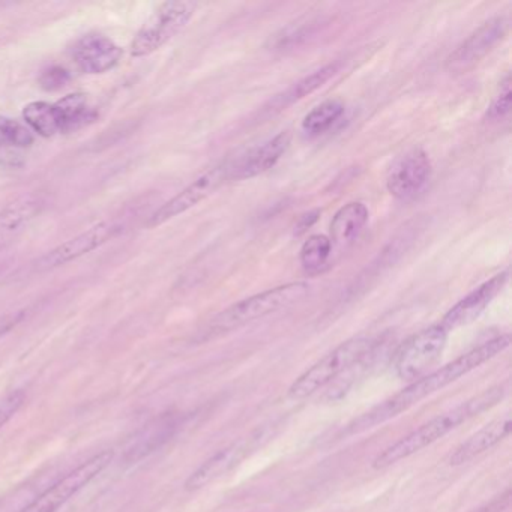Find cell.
Masks as SVG:
<instances>
[{
    "instance_id": "cell-1",
    "label": "cell",
    "mask_w": 512,
    "mask_h": 512,
    "mask_svg": "<svg viewBox=\"0 0 512 512\" xmlns=\"http://www.w3.org/2000/svg\"><path fill=\"white\" fill-rule=\"evenodd\" d=\"M511 346V335H499L493 340L485 341L481 346L475 347L470 352L464 353L455 361L449 362L445 367L439 368L434 373L427 374L419 380L410 383L407 388L398 394L392 395L388 400L380 403L379 406L365 412L364 415L350 422L346 427V436L364 433L377 425L385 424L389 419L395 418L400 413L406 412L410 407L418 404L424 398L430 397L434 392L440 391L445 386L451 385L460 377L466 376L470 371L478 368L479 365L493 359L494 356L502 353Z\"/></svg>"
},
{
    "instance_id": "cell-2",
    "label": "cell",
    "mask_w": 512,
    "mask_h": 512,
    "mask_svg": "<svg viewBox=\"0 0 512 512\" xmlns=\"http://www.w3.org/2000/svg\"><path fill=\"white\" fill-rule=\"evenodd\" d=\"M503 394H505V391H503L502 386L487 389V391L464 401L460 406L454 407L449 412L442 413L431 421L425 422L424 425L416 428L415 431L407 434L403 439L395 442L394 445L388 446L382 454L377 455L373 460L374 469H385V467L392 466V464L422 451L431 443L437 442L446 434L451 433L467 419L473 418V416L479 415V413L485 412L494 404L499 403Z\"/></svg>"
},
{
    "instance_id": "cell-3",
    "label": "cell",
    "mask_w": 512,
    "mask_h": 512,
    "mask_svg": "<svg viewBox=\"0 0 512 512\" xmlns=\"http://www.w3.org/2000/svg\"><path fill=\"white\" fill-rule=\"evenodd\" d=\"M308 293H310V284L305 281H295V283L283 284L266 292L257 293L217 314L209 323L208 331L212 334L232 331L269 314L286 310L307 298Z\"/></svg>"
},
{
    "instance_id": "cell-4",
    "label": "cell",
    "mask_w": 512,
    "mask_h": 512,
    "mask_svg": "<svg viewBox=\"0 0 512 512\" xmlns=\"http://www.w3.org/2000/svg\"><path fill=\"white\" fill-rule=\"evenodd\" d=\"M376 347L377 341L370 337H355L347 340L301 374L290 386L287 397L292 400L311 397L350 368L361 364L376 350Z\"/></svg>"
},
{
    "instance_id": "cell-5",
    "label": "cell",
    "mask_w": 512,
    "mask_h": 512,
    "mask_svg": "<svg viewBox=\"0 0 512 512\" xmlns=\"http://www.w3.org/2000/svg\"><path fill=\"white\" fill-rule=\"evenodd\" d=\"M197 4L194 2H166L146 20L131 44L134 58H145L166 46L193 19Z\"/></svg>"
},
{
    "instance_id": "cell-6",
    "label": "cell",
    "mask_w": 512,
    "mask_h": 512,
    "mask_svg": "<svg viewBox=\"0 0 512 512\" xmlns=\"http://www.w3.org/2000/svg\"><path fill=\"white\" fill-rule=\"evenodd\" d=\"M448 341V331L442 325H433L412 335L395 356V373L400 379L415 382L421 379L442 356Z\"/></svg>"
},
{
    "instance_id": "cell-7",
    "label": "cell",
    "mask_w": 512,
    "mask_h": 512,
    "mask_svg": "<svg viewBox=\"0 0 512 512\" xmlns=\"http://www.w3.org/2000/svg\"><path fill=\"white\" fill-rule=\"evenodd\" d=\"M113 457H115V452L112 451L94 455L76 467L73 472L59 479L49 490L44 491L34 502L29 503L19 512H58V509L62 508L74 494L79 493L89 482L94 481L112 463Z\"/></svg>"
},
{
    "instance_id": "cell-8",
    "label": "cell",
    "mask_w": 512,
    "mask_h": 512,
    "mask_svg": "<svg viewBox=\"0 0 512 512\" xmlns=\"http://www.w3.org/2000/svg\"><path fill=\"white\" fill-rule=\"evenodd\" d=\"M230 179V161L226 163L217 164L212 169L206 170L205 173L194 179L188 187H185L181 193L176 194L169 202L164 203L161 208H158L154 214L149 217L146 226L149 229L161 226L167 221L173 220L175 217L190 211L194 206L199 205L203 200L208 199L209 196L215 193L224 182Z\"/></svg>"
},
{
    "instance_id": "cell-9",
    "label": "cell",
    "mask_w": 512,
    "mask_h": 512,
    "mask_svg": "<svg viewBox=\"0 0 512 512\" xmlns=\"http://www.w3.org/2000/svg\"><path fill=\"white\" fill-rule=\"evenodd\" d=\"M508 31V16H497L488 20L446 58V70L451 73H464L475 67L497 44L505 40Z\"/></svg>"
},
{
    "instance_id": "cell-10",
    "label": "cell",
    "mask_w": 512,
    "mask_h": 512,
    "mask_svg": "<svg viewBox=\"0 0 512 512\" xmlns=\"http://www.w3.org/2000/svg\"><path fill=\"white\" fill-rule=\"evenodd\" d=\"M431 178V163L422 149L415 148L401 155L389 170L386 188L401 202L416 199Z\"/></svg>"
},
{
    "instance_id": "cell-11",
    "label": "cell",
    "mask_w": 512,
    "mask_h": 512,
    "mask_svg": "<svg viewBox=\"0 0 512 512\" xmlns=\"http://www.w3.org/2000/svg\"><path fill=\"white\" fill-rule=\"evenodd\" d=\"M121 230L122 227L115 221H101L86 232L58 245L55 250L44 254L37 262L38 269H55L67 265V263L97 250L98 247L115 238Z\"/></svg>"
},
{
    "instance_id": "cell-12",
    "label": "cell",
    "mask_w": 512,
    "mask_h": 512,
    "mask_svg": "<svg viewBox=\"0 0 512 512\" xmlns=\"http://www.w3.org/2000/svg\"><path fill=\"white\" fill-rule=\"evenodd\" d=\"M508 280V269L500 272V274L494 275L493 278L485 281L481 286L476 287L466 298L458 301L457 304L445 314L440 325L449 332L452 331V329L461 328V326H467L475 322V320L487 310L488 305L493 302V299L502 292Z\"/></svg>"
},
{
    "instance_id": "cell-13",
    "label": "cell",
    "mask_w": 512,
    "mask_h": 512,
    "mask_svg": "<svg viewBox=\"0 0 512 512\" xmlns=\"http://www.w3.org/2000/svg\"><path fill=\"white\" fill-rule=\"evenodd\" d=\"M122 52L118 44L100 34H88L74 46L73 56L80 70L86 74H103L113 70L121 62Z\"/></svg>"
},
{
    "instance_id": "cell-14",
    "label": "cell",
    "mask_w": 512,
    "mask_h": 512,
    "mask_svg": "<svg viewBox=\"0 0 512 512\" xmlns=\"http://www.w3.org/2000/svg\"><path fill=\"white\" fill-rule=\"evenodd\" d=\"M290 146V134L280 133L274 139L268 140L262 146L251 149L244 157L233 163L230 161V179L244 181L256 178L271 170L281 160Z\"/></svg>"
},
{
    "instance_id": "cell-15",
    "label": "cell",
    "mask_w": 512,
    "mask_h": 512,
    "mask_svg": "<svg viewBox=\"0 0 512 512\" xmlns=\"http://www.w3.org/2000/svg\"><path fill=\"white\" fill-rule=\"evenodd\" d=\"M43 208L40 197L23 196L0 209V251L10 247L37 218Z\"/></svg>"
},
{
    "instance_id": "cell-16",
    "label": "cell",
    "mask_w": 512,
    "mask_h": 512,
    "mask_svg": "<svg viewBox=\"0 0 512 512\" xmlns=\"http://www.w3.org/2000/svg\"><path fill=\"white\" fill-rule=\"evenodd\" d=\"M512 419L509 413L499 416L488 422L481 430L476 431L473 436H470L466 442L461 443L451 457H449V464L451 466H461V464L469 463L473 458L478 455L484 454L488 449L496 446L497 443L502 442L509 433H511Z\"/></svg>"
},
{
    "instance_id": "cell-17",
    "label": "cell",
    "mask_w": 512,
    "mask_h": 512,
    "mask_svg": "<svg viewBox=\"0 0 512 512\" xmlns=\"http://www.w3.org/2000/svg\"><path fill=\"white\" fill-rule=\"evenodd\" d=\"M245 454H247L245 443H235V445L227 446V448L215 452L202 466L197 467L191 473L190 478L185 482V490H200L211 482L217 481L221 476L227 475L230 470L235 469L244 460Z\"/></svg>"
},
{
    "instance_id": "cell-18",
    "label": "cell",
    "mask_w": 512,
    "mask_h": 512,
    "mask_svg": "<svg viewBox=\"0 0 512 512\" xmlns=\"http://www.w3.org/2000/svg\"><path fill=\"white\" fill-rule=\"evenodd\" d=\"M367 223V206L361 202L347 203L332 218L331 242L338 248L349 247L359 238Z\"/></svg>"
},
{
    "instance_id": "cell-19",
    "label": "cell",
    "mask_w": 512,
    "mask_h": 512,
    "mask_svg": "<svg viewBox=\"0 0 512 512\" xmlns=\"http://www.w3.org/2000/svg\"><path fill=\"white\" fill-rule=\"evenodd\" d=\"M58 112L59 122H61V133H71V131L80 130L97 119L98 112L88 95L76 94L67 95L55 104Z\"/></svg>"
},
{
    "instance_id": "cell-20",
    "label": "cell",
    "mask_w": 512,
    "mask_h": 512,
    "mask_svg": "<svg viewBox=\"0 0 512 512\" xmlns=\"http://www.w3.org/2000/svg\"><path fill=\"white\" fill-rule=\"evenodd\" d=\"M337 71L338 64H329L326 67L320 68V70L314 71L310 76L304 77L295 85L287 88L283 94L277 95L269 104V109L272 112H280V110L298 103L302 98L308 97V95L316 92L317 89L322 88L326 82H329V79H332L337 74Z\"/></svg>"
},
{
    "instance_id": "cell-21",
    "label": "cell",
    "mask_w": 512,
    "mask_h": 512,
    "mask_svg": "<svg viewBox=\"0 0 512 512\" xmlns=\"http://www.w3.org/2000/svg\"><path fill=\"white\" fill-rule=\"evenodd\" d=\"M176 428V421L173 416H163L157 419L154 424L148 425L136 440H133L130 448L127 449V457L130 460H139L145 455L151 454L155 449L160 448L161 443L172 437Z\"/></svg>"
},
{
    "instance_id": "cell-22",
    "label": "cell",
    "mask_w": 512,
    "mask_h": 512,
    "mask_svg": "<svg viewBox=\"0 0 512 512\" xmlns=\"http://www.w3.org/2000/svg\"><path fill=\"white\" fill-rule=\"evenodd\" d=\"M23 119L31 130L43 137H53L61 133V122L55 104L35 101L23 109Z\"/></svg>"
},
{
    "instance_id": "cell-23",
    "label": "cell",
    "mask_w": 512,
    "mask_h": 512,
    "mask_svg": "<svg viewBox=\"0 0 512 512\" xmlns=\"http://www.w3.org/2000/svg\"><path fill=\"white\" fill-rule=\"evenodd\" d=\"M344 115V104L340 100H328L314 107L304 121L302 130L308 136L316 137L326 133Z\"/></svg>"
},
{
    "instance_id": "cell-24",
    "label": "cell",
    "mask_w": 512,
    "mask_h": 512,
    "mask_svg": "<svg viewBox=\"0 0 512 512\" xmlns=\"http://www.w3.org/2000/svg\"><path fill=\"white\" fill-rule=\"evenodd\" d=\"M332 253L331 239L323 235H313L302 245L299 260L302 268L308 272L319 271L326 265Z\"/></svg>"
},
{
    "instance_id": "cell-25",
    "label": "cell",
    "mask_w": 512,
    "mask_h": 512,
    "mask_svg": "<svg viewBox=\"0 0 512 512\" xmlns=\"http://www.w3.org/2000/svg\"><path fill=\"white\" fill-rule=\"evenodd\" d=\"M512 92H511V76H506L500 83L496 95L488 106L485 119L491 122L502 121L511 112Z\"/></svg>"
},
{
    "instance_id": "cell-26",
    "label": "cell",
    "mask_w": 512,
    "mask_h": 512,
    "mask_svg": "<svg viewBox=\"0 0 512 512\" xmlns=\"http://www.w3.org/2000/svg\"><path fill=\"white\" fill-rule=\"evenodd\" d=\"M0 136L17 148H28L34 143V136L26 125L16 119L0 116Z\"/></svg>"
},
{
    "instance_id": "cell-27",
    "label": "cell",
    "mask_w": 512,
    "mask_h": 512,
    "mask_svg": "<svg viewBox=\"0 0 512 512\" xmlns=\"http://www.w3.org/2000/svg\"><path fill=\"white\" fill-rule=\"evenodd\" d=\"M70 80L71 74L67 68L53 65V67L47 68L41 74L40 85L46 91H59V89L65 88L70 83Z\"/></svg>"
},
{
    "instance_id": "cell-28",
    "label": "cell",
    "mask_w": 512,
    "mask_h": 512,
    "mask_svg": "<svg viewBox=\"0 0 512 512\" xmlns=\"http://www.w3.org/2000/svg\"><path fill=\"white\" fill-rule=\"evenodd\" d=\"M26 394L23 391H14L0 400V428L4 427L25 404Z\"/></svg>"
},
{
    "instance_id": "cell-29",
    "label": "cell",
    "mask_w": 512,
    "mask_h": 512,
    "mask_svg": "<svg viewBox=\"0 0 512 512\" xmlns=\"http://www.w3.org/2000/svg\"><path fill=\"white\" fill-rule=\"evenodd\" d=\"M508 505L509 493L506 494L505 497H500L496 502L490 503V505H485L484 508H479L478 511L475 512H502Z\"/></svg>"
}]
</instances>
